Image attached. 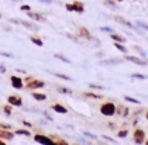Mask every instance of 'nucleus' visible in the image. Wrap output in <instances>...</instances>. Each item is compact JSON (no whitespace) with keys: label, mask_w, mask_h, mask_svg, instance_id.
<instances>
[{"label":"nucleus","mask_w":148,"mask_h":145,"mask_svg":"<svg viewBox=\"0 0 148 145\" xmlns=\"http://www.w3.org/2000/svg\"><path fill=\"white\" fill-rule=\"evenodd\" d=\"M145 117H147V120H148V111H147V116H145Z\"/></svg>","instance_id":"de8ad7c7"},{"label":"nucleus","mask_w":148,"mask_h":145,"mask_svg":"<svg viewBox=\"0 0 148 145\" xmlns=\"http://www.w3.org/2000/svg\"><path fill=\"white\" fill-rule=\"evenodd\" d=\"M54 56H55L57 59H59V61H62V62H66V64H71V59H69V58H66L65 55H61V54H54Z\"/></svg>","instance_id":"393cba45"},{"label":"nucleus","mask_w":148,"mask_h":145,"mask_svg":"<svg viewBox=\"0 0 148 145\" xmlns=\"http://www.w3.org/2000/svg\"><path fill=\"white\" fill-rule=\"evenodd\" d=\"M83 96H85V97H89V99H93V100H100V99H103V96L96 94V93H92V92H86Z\"/></svg>","instance_id":"6ab92c4d"},{"label":"nucleus","mask_w":148,"mask_h":145,"mask_svg":"<svg viewBox=\"0 0 148 145\" xmlns=\"http://www.w3.org/2000/svg\"><path fill=\"white\" fill-rule=\"evenodd\" d=\"M10 83H12V88H14V89H17V90H20L24 88L23 79L20 78V76H16V75L10 76Z\"/></svg>","instance_id":"6e6552de"},{"label":"nucleus","mask_w":148,"mask_h":145,"mask_svg":"<svg viewBox=\"0 0 148 145\" xmlns=\"http://www.w3.org/2000/svg\"><path fill=\"white\" fill-rule=\"evenodd\" d=\"M103 138H104V140H106V141H109V142H116V140H114V138H112V137H109V135H103Z\"/></svg>","instance_id":"4c0bfd02"},{"label":"nucleus","mask_w":148,"mask_h":145,"mask_svg":"<svg viewBox=\"0 0 148 145\" xmlns=\"http://www.w3.org/2000/svg\"><path fill=\"white\" fill-rule=\"evenodd\" d=\"M31 96L34 97L35 100H38V101H44V100H47V94H44V93H38V92H33V93H31Z\"/></svg>","instance_id":"a211bd4d"},{"label":"nucleus","mask_w":148,"mask_h":145,"mask_svg":"<svg viewBox=\"0 0 148 145\" xmlns=\"http://www.w3.org/2000/svg\"><path fill=\"white\" fill-rule=\"evenodd\" d=\"M113 45L117 48V49H119V51H120V52H123V54H127V52H128L127 47H125L124 44H121V42H114Z\"/></svg>","instance_id":"aec40b11"},{"label":"nucleus","mask_w":148,"mask_h":145,"mask_svg":"<svg viewBox=\"0 0 148 145\" xmlns=\"http://www.w3.org/2000/svg\"><path fill=\"white\" fill-rule=\"evenodd\" d=\"M124 62V59L121 58H106V59H100L99 64L103 66H107V65H121Z\"/></svg>","instance_id":"0eeeda50"},{"label":"nucleus","mask_w":148,"mask_h":145,"mask_svg":"<svg viewBox=\"0 0 148 145\" xmlns=\"http://www.w3.org/2000/svg\"><path fill=\"white\" fill-rule=\"evenodd\" d=\"M110 37H112V40L116 41V42H121V44H124L125 42L124 37H123V35H120V34H117V33H112L110 34Z\"/></svg>","instance_id":"f3484780"},{"label":"nucleus","mask_w":148,"mask_h":145,"mask_svg":"<svg viewBox=\"0 0 148 145\" xmlns=\"http://www.w3.org/2000/svg\"><path fill=\"white\" fill-rule=\"evenodd\" d=\"M6 70H7V68L4 65H0V73H6Z\"/></svg>","instance_id":"ea45409f"},{"label":"nucleus","mask_w":148,"mask_h":145,"mask_svg":"<svg viewBox=\"0 0 148 145\" xmlns=\"http://www.w3.org/2000/svg\"><path fill=\"white\" fill-rule=\"evenodd\" d=\"M133 79H141V80H145V79H148L147 75H143V73H131L130 75Z\"/></svg>","instance_id":"cd10ccee"},{"label":"nucleus","mask_w":148,"mask_h":145,"mask_svg":"<svg viewBox=\"0 0 148 145\" xmlns=\"http://www.w3.org/2000/svg\"><path fill=\"white\" fill-rule=\"evenodd\" d=\"M27 16H28V18H31V20H34V21H40V23H45V17L42 16V14H40V13H33V11H27Z\"/></svg>","instance_id":"ddd939ff"},{"label":"nucleus","mask_w":148,"mask_h":145,"mask_svg":"<svg viewBox=\"0 0 148 145\" xmlns=\"http://www.w3.org/2000/svg\"><path fill=\"white\" fill-rule=\"evenodd\" d=\"M34 140L42 145H58L52 138H49V137H47V135H44V134H35Z\"/></svg>","instance_id":"7ed1b4c3"},{"label":"nucleus","mask_w":148,"mask_h":145,"mask_svg":"<svg viewBox=\"0 0 148 145\" xmlns=\"http://www.w3.org/2000/svg\"><path fill=\"white\" fill-rule=\"evenodd\" d=\"M14 134L24 135V137H31V133H30L28 130H16V133H14Z\"/></svg>","instance_id":"a878e982"},{"label":"nucleus","mask_w":148,"mask_h":145,"mask_svg":"<svg viewBox=\"0 0 148 145\" xmlns=\"http://www.w3.org/2000/svg\"><path fill=\"white\" fill-rule=\"evenodd\" d=\"M12 111H13V106H10V104H4L3 106V113L6 114V116H12Z\"/></svg>","instance_id":"b1692460"},{"label":"nucleus","mask_w":148,"mask_h":145,"mask_svg":"<svg viewBox=\"0 0 148 145\" xmlns=\"http://www.w3.org/2000/svg\"><path fill=\"white\" fill-rule=\"evenodd\" d=\"M134 49H136L137 52H138V54H140V56H141V58H144V59H147V52H145V51H144V49H143V48H140V47H134Z\"/></svg>","instance_id":"bb28decb"},{"label":"nucleus","mask_w":148,"mask_h":145,"mask_svg":"<svg viewBox=\"0 0 148 145\" xmlns=\"http://www.w3.org/2000/svg\"><path fill=\"white\" fill-rule=\"evenodd\" d=\"M124 59L136 64L138 66H147V64H148L147 59H144V58H138V56H134V55H127V54H124Z\"/></svg>","instance_id":"423d86ee"},{"label":"nucleus","mask_w":148,"mask_h":145,"mask_svg":"<svg viewBox=\"0 0 148 145\" xmlns=\"http://www.w3.org/2000/svg\"><path fill=\"white\" fill-rule=\"evenodd\" d=\"M51 110L59 113V114H66V113H68V110H66V107H65V106L58 104V103H55V104H52V106H51Z\"/></svg>","instance_id":"2eb2a0df"},{"label":"nucleus","mask_w":148,"mask_h":145,"mask_svg":"<svg viewBox=\"0 0 148 145\" xmlns=\"http://www.w3.org/2000/svg\"><path fill=\"white\" fill-rule=\"evenodd\" d=\"M89 88H90L92 90H103V89H106L104 86H100V85H95V83H89Z\"/></svg>","instance_id":"7c9ffc66"},{"label":"nucleus","mask_w":148,"mask_h":145,"mask_svg":"<svg viewBox=\"0 0 148 145\" xmlns=\"http://www.w3.org/2000/svg\"><path fill=\"white\" fill-rule=\"evenodd\" d=\"M100 145H102V144H100Z\"/></svg>","instance_id":"603ef678"},{"label":"nucleus","mask_w":148,"mask_h":145,"mask_svg":"<svg viewBox=\"0 0 148 145\" xmlns=\"http://www.w3.org/2000/svg\"><path fill=\"white\" fill-rule=\"evenodd\" d=\"M30 41H31V42H34L37 47H42V45H44L42 40H41V38H38V37H35V35H31V37H30Z\"/></svg>","instance_id":"4be33fe9"},{"label":"nucleus","mask_w":148,"mask_h":145,"mask_svg":"<svg viewBox=\"0 0 148 145\" xmlns=\"http://www.w3.org/2000/svg\"><path fill=\"white\" fill-rule=\"evenodd\" d=\"M116 110H117V106L112 103V101H107V103H103L102 107H100V113L106 117H112L116 114Z\"/></svg>","instance_id":"f257e3e1"},{"label":"nucleus","mask_w":148,"mask_h":145,"mask_svg":"<svg viewBox=\"0 0 148 145\" xmlns=\"http://www.w3.org/2000/svg\"><path fill=\"white\" fill-rule=\"evenodd\" d=\"M57 90L59 93H62V94H73V92L68 88H65V86H57Z\"/></svg>","instance_id":"412c9836"},{"label":"nucleus","mask_w":148,"mask_h":145,"mask_svg":"<svg viewBox=\"0 0 148 145\" xmlns=\"http://www.w3.org/2000/svg\"><path fill=\"white\" fill-rule=\"evenodd\" d=\"M12 23H17V24H21L23 27H25V28H28V30H33V31H37L38 30V25L37 24H34V23L31 21H24V20H16V18H12Z\"/></svg>","instance_id":"1a4fd4ad"},{"label":"nucleus","mask_w":148,"mask_h":145,"mask_svg":"<svg viewBox=\"0 0 148 145\" xmlns=\"http://www.w3.org/2000/svg\"><path fill=\"white\" fill-rule=\"evenodd\" d=\"M79 141L82 142V144H85V145H89V144H90V142H89L88 140H83V138H79Z\"/></svg>","instance_id":"a19ab883"},{"label":"nucleus","mask_w":148,"mask_h":145,"mask_svg":"<svg viewBox=\"0 0 148 145\" xmlns=\"http://www.w3.org/2000/svg\"><path fill=\"white\" fill-rule=\"evenodd\" d=\"M20 10H21V11H25V13H27V11L31 10V7H30V6H27V4H23V6L20 7Z\"/></svg>","instance_id":"e433bc0d"},{"label":"nucleus","mask_w":148,"mask_h":145,"mask_svg":"<svg viewBox=\"0 0 148 145\" xmlns=\"http://www.w3.org/2000/svg\"><path fill=\"white\" fill-rule=\"evenodd\" d=\"M127 135H128V131H127V130H121V131L117 133V137H119V138H125Z\"/></svg>","instance_id":"2f4dec72"},{"label":"nucleus","mask_w":148,"mask_h":145,"mask_svg":"<svg viewBox=\"0 0 148 145\" xmlns=\"http://www.w3.org/2000/svg\"><path fill=\"white\" fill-rule=\"evenodd\" d=\"M14 133H12V130H3V128H0V140H3V141H12L13 138H14Z\"/></svg>","instance_id":"f8f14e48"},{"label":"nucleus","mask_w":148,"mask_h":145,"mask_svg":"<svg viewBox=\"0 0 148 145\" xmlns=\"http://www.w3.org/2000/svg\"><path fill=\"white\" fill-rule=\"evenodd\" d=\"M0 55L6 56V58H14V55H13V54H10V52H0Z\"/></svg>","instance_id":"58836bf2"},{"label":"nucleus","mask_w":148,"mask_h":145,"mask_svg":"<svg viewBox=\"0 0 148 145\" xmlns=\"http://www.w3.org/2000/svg\"><path fill=\"white\" fill-rule=\"evenodd\" d=\"M137 27H140V28H143V30H148V24L145 23H141V21H137Z\"/></svg>","instance_id":"72a5a7b5"},{"label":"nucleus","mask_w":148,"mask_h":145,"mask_svg":"<svg viewBox=\"0 0 148 145\" xmlns=\"http://www.w3.org/2000/svg\"><path fill=\"white\" fill-rule=\"evenodd\" d=\"M79 35L82 38H85V40H93V35L86 27H79Z\"/></svg>","instance_id":"4468645a"},{"label":"nucleus","mask_w":148,"mask_h":145,"mask_svg":"<svg viewBox=\"0 0 148 145\" xmlns=\"http://www.w3.org/2000/svg\"><path fill=\"white\" fill-rule=\"evenodd\" d=\"M0 18H1V14H0Z\"/></svg>","instance_id":"3c124183"},{"label":"nucleus","mask_w":148,"mask_h":145,"mask_svg":"<svg viewBox=\"0 0 148 145\" xmlns=\"http://www.w3.org/2000/svg\"><path fill=\"white\" fill-rule=\"evenodd\" d=\"M57 144H58V145H71V144H68L66 141H62V140H61V141H58Z\"/></svg>","instance_id":"79ce46f5"},{"label":"nucleus","mask_w":148,"mask_h":145,"mask_svg":"<svg viewBox=\"0 0 148 145\" xmlns=\"http://www.w3.org/2000/svg\"><path fill=\"white\" fill-rule=\"evenodd\" d=\"M100 31H103V33H109V34L114 33V30L112 27H100Z\"/></svg>","instance_id":"473e14b6"},{"label":"nucleus","mask_w":148,"mask_h":145,"mask_svg":"<svg viewBox=\"0 0 148 145\" xmlns=\"http://www.w3.org/2000/svg\"><path fill=\"white\" fill-rule=\"evenodd\" d=\"M0 128H3V130H12V125L10 124H6V123H0Z\"/></svg>","instance_id":"c9c22d12"},{"label":"nucleus","mask_w":148,"mask_h":145,"mask_svg":"<svg viewBox=\"0 0 148 145\" xmlns=\"http://www.w3.org/2000/svg\"><path fill=\"white\" fill-rule=\"evenodd\" d=\"M13 1H20V0H13Z\"/></svg>","instance_id":"09e8293b"},{"label":"nucleus","mask_w":148,"mask_h":145,"mask_svg":"<svg viewBox=\"0 0 148 145\" xmlns=\"http://www.w3.org/2000/svg\"><path fill=\"white\" fill-rule=\"evenodd\" d=\"M0 145H7V144H6V142H4L3 140H0Z\"/></svg>","instance_id":"a18cd8bd"},{"label":"nucleus","mask_w":148,"mask_h":145,"mask_svg":"<svg viewBox=\"0 0 148 145\" xmlns=\"http://www.w3.org/2000/svg\"><path fill=\"white\" fill-rule=\"evenodd\" d=\"M40 1H41V3H47V4H48V3H52L54 0H40Z\"/></svg>","instance_id":"37998d69"},{"label":"nucleus","mask_w":148,"mask_h":145,"mask_svg":"<svg viewBox=\"0 0 148 145\" xmlns=\"http://www.w3.org/2000/svg\"><path fill=\"white\" fill-rule=\"evenodd\" d=\"M145 145H148V140H145V142H144Z\"/></svg>","instance_id":"49530a36"},{"label":"nucleus","mask_w":148,"mask_h":145,"mask_svg":"<svg viewBox=\"0 0 148 145\" xmlns=\"http://www.w3.org/2000/svg\"><path fill=\"white\" fill-rule=\"evenodd\" d=\"M116 1H123V0H116Z\"/></svg>","instance_id":"8fccbe9b"},{"label":"nucleus","mask_w":148,"mask_h":145,"mask_svg":"<svg viewBox=\"0 0 148 145\" xmlns=\"http://www.w3.org/2000/svg\"><path fill=\"white\" fill-rule=\"evenodd\" d=\"M52 75H54V76H57V78H59V79H64V80H66V82H72V78H71V76H68V75H64V73H57V72H54Z\"/></svg>","instance_id":"5701e85b"},{"label":"nucleus","mask_w":148,"mask_h":145,"mask_svg":"<svg viewBox=\"0 0 148 145\" xmlns=\"http://www.w3.org/2000/svg\"><path fill=\"white\" fill-rule=\"evenodd\" d=\"M123 99H124L125 101H130V103H134V104H140V103H141V101H140V100H137V99H134V97H130V96H124Z\"/></svg>","instance_id":"c756f323"},{"label":"nucleus","mask_w":148,"mask_h":145,"mask_svg":"<svg viewBox=\"0 0 148 145\" xmlns=\"http://www.w3.org/2000/svg\"><path fill=\"white\" fill-rule=\"evenodd\" d=\"M83 135L88 137V138H90V140H97V135H93V134H90V133H88V131H85Z\"/></svg>","instance_id":"f704fd0d"},{"label":"nucleus","mask_w":148,"mask_h":145,"mask_svg":"<svg viewBox=\"0 0 148 145\" xmlns=\"http://www.w3.org/2000/svg\"><path fill=\"white\" fill-rule=\"evenodd\" d=\"M104 4L109 6V7H112V9H117V3H116V0H104Z\"/></svg>","instance_id":"c85d7f7f"},{"label":"nucleus","mask_w":148,"mask_h":145,"mask_svg":"<svg viewBox=\"0 0 148 145\" xmlns=\"http://www.w3.org/2000/svg\"><path fill=\"white\" fill-rule=\"evenodd\" d=\"M45 88V82L44 80H40V79H31L27 82V89L30 90H35V89H42Z\"/></svg>","instance_id":"20e7f679"},{"label":"nucleus","mask_w":148,"mask_h":145,"mask_svg":"<svg viewBox=\"0 0 148 145\" xmlns=\"http://www.w3.org/2000/svg\"><path fill=\"white\" fill-rule=\"evenodd\" d=\"M113 18H114V20H116L117 23H120V24H123V25H125V27H128V28H133V30H136V31H137L138 34H143V31L137 30V28L134 27V25H133V24H131V23H130V21H127V20H125L124 17H121V16H114Z\"/></svg>","instance_id":"9b49d317"},{"label":"nucleus","mask_w":148,"mask_h":145,"mask_svg":"<svg viewBox=\"0 0 148 145\" xmlns=\"http://www.w3.org/2000/svg\"><path fill=\"white\" fill-rule=\"evenodd\" d=\"M65 9L68 11H75V13L82 14V13L85 11V6H83V3H80V1H73V3H66V4H65Z\"/></svg>","instance_id":"f03ea898"},{"label":"nucleus","mask_w":148,"mask_h":145,"mask_svg":"<svg viewBox=\"0 0 148 145\" xmlns=\"http://www.w3.org/2000/svg\"><path fill=\"white\" fill-rule=\"evenodd\" d=\"M116 113H119V116H120V117H127V116L130 114V110H128V107H125V106H121V104H119V107H117Z\"/></svg>","instance_id":"dca6fc26"},{"label":"nucleus","mask_w":148,"mask_h":145,"mask_svg":"<svg viewBox=\"0 0 148 145\" xmlns=\"http://www.w3.org/2000/svg\"><path fill=\"white\" fill-rule=\"evenodd\" d=\"M23 124L25 125V127H28V128L31 127V123H28V121H23Z\"/></svg>","instance_id":"c03bdc74"},{"label":"nucleus","mask_w":148,"mask_h":145,"mask_svg":"<svg viewBox=\"0 0 148 145\" xmlns=\"http://www.w3.org/2000/svg\"><path fill=\"white\" fill-rule=\"evenodd\" d=\"M133 141H134V144H137V145L144 144V142H145V133H144V130L137 128L136 131H134V135H133Z\"/></svg>","instance_id":"39448f33"},{"label":"nucleus","mask_w":148,"mask_h":145,"mask_svg":"<svg viewBox=\"0 0 148 145\" xmlns=\"http://www.w3.org/2000/svg\"><path fill=\"white\" fill-rule=\"evenodd\" d=\"M7 103H9L10 106H13V107H21V106H23V99H21L20 96L12 94V96L7 97Z\"/></svg>","instance_id":"9d476101"}]
</instances>
